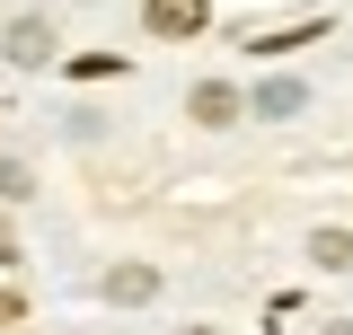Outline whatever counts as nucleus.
I'll return each mask as SVG.
<instances>
[{"mask_svg":"<svg viewBox=\"0 0 353 335\" xmlns=\"http://www.w3.org/2000/svg\"><path fill=\"white\" fill-rule=\"evenodd\" d=\"M185 335H212V327H185Z\"/></svg>","mask_w":353,"mask_h":335,"instance_id":"10","label":"nucleus"},{"mask_svg":"<svg viewBox=\"0 0 353 335\" xmlns=\"http://www.w3.org/2000/svg\"><path fill=\"white\" fill-rule=\"evenodd\" d=\"M203 18H212V0H141V27H150V36H168V44L203 36Z\"/></svg>","mask_w":353,"mask_h":335,"instance_id":"1","label":"nucleus"},{"mask_svg":"<svg viewBox=\"0 0 353 335\" xmlns=\"http://www.w3.org/2000/svg\"><path fill=\"white\" fill-rule=\"evenodd\" d=\"M301 106H309L301 80H265V88H256V115H301Z\"/></svg>","mask_w":353,"mask_h":335,"instance_id":"5","label":"nucleus"},{"mask_svg":"<svg viewBox=\"0 0 353 335\" xmlns=\"http://www.w3.org/2000/svg\"><path fill=\"white\" fill-rule=\"evenodd\" d=\"M27 194H36V176H27L18 159H0V203H27Z\"/></svg>","mask_w":353,"mask_h":335,"instance_id":"8","label":"nucleus"},{"mask_svg":"<svg viewBox=\"0 0 353 335\" xmlns=\"http://www.w3.org/2000/svg\"><path fill=\"white\" fill-rule=\"evenodd\" d=\"M194 124H239V88L203 80V88H194Z\"/></svg>","mask_w":353,"mask_h":335,"instance_id":"4","label":"nucleus"},{"mask_svg":"<svg viewBox=\"0 0 353 335\" xmlns=\"http://www.w3.org/2000/svg\"><path fill=\"white\" fill-rule=\"evenodd\" d=\"M9 318H18V292H0V327H9Z\"/></svg>","mask_w":353,"mask_h":335,"instance_id":"9","label":"nucleus"},{"mask_svg":"<svg viewBox=\"0 0 353 335\" xmlns=\"http://www.w3.org/2000/svg\"><path fill=\"white\" fill-rule=\"evenodd\" d=\"M309 256H318L327 274H353V238H345V230H318V238H309Z\"/></svg>","mask_w":353,"mask_h":335,"instance_id":"6","label":"nucleus"},{"mask_svg":"<svg viewBox=\"0 0 353 335\" xmlns=\"http://www.w3.org/2000/svg\"><path fill=\"white\" fill-rule=\"evenodd\" d=\"M0 53H9L18 71H36V62H53V18H9V36H0Z\"/></svg>","mask_w":353,"mask_h":335,"instance_id":"2","label":"nucleus"},{"mask_svg":"<svg viewBox=\"0 0 353 335\" xmlns=\"http://www.w3.org/2000/svg\"><path fill=\"white\" fill-rule=\"evenodd\" d=\"M150 292H159V265H115V274H106V300H124V309L150 300Z\"/></svg>","mask_w":353,"mask_h":335,"instance_id":"3","label":"nucleus"},{"mask_svg":"<svg viewBox=\"0 0 353 335\" xmlns=\"http://www.w3.org/2000/svg\"><path fill=\"white\" fill-rule=\"evenodd\" d=\"M256 53H301V44H327V27H283V36H248Z\"/></svg>","mask_w":353,"mask_h":335,"instance_id":"7","label":"nucleus"}]
</instances>
